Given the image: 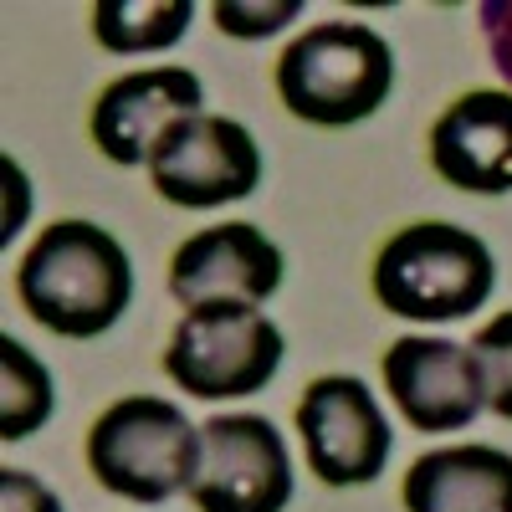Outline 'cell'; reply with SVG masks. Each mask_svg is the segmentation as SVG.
Returning a JSON list of instances; mask_svg holds the SVG:
<instances>
[{
  "instance_id": "cell-9",
  "label": "cell",
  "mask_w": 512,
  "mask_h": 512,
  "mask_svg": "<svg viewBox=\"0 0 512 512\" xmlns=\"http://www.w3.org/2000/svg\"><path fill=\"white\" fill-rule=\"evenodd\" d=\"M384 390L415 431H466L482 410V369L466 344L431 333H405L384 349Z\"/></svg>"
},
{
  "instance_id": "cell-19",
  "label": "cell",
  "mask_w": 512,
  "mask_h": 512,
  "mask_svg": "<svg viewBox=\"0 0 512 512\" xmlns=\"http://www.w3.org/2000/svg\"><path fill=\"white\" fill-rule=\"evenodd\" d=\"M477 21H482L487 57H492V67L502 72L507 93H512V0H482V6H477Z\"/></svg>"
},
{
  "instance_id": "cell-14",
  "label": "cell",
  "mask_w": 512,
  "mask_h": 512,
  "mask_svg": "<svg viewBox=\"0 0 512 512\" xmlns=\"http://www.w3.org/2000/svg\"><path fill=\"white\" fill-rule=\"evenodd\" d=\"M190 21H195L190 0H98L93 6L98 47H108L118 57L175 47V41H185Z\"/></svg>"
},
{
  "instance_id": "cell-13",
  "label": "cell",
  "mask_w": 512,
  "mask_h": 512,
  "mask_svg": "<svg viewBox=\"0 0 512 512\" xmlns=\"http://www.w3.org/2000/svg\"><path fill=\"white\" fill-rule=\"evenodd\" d=\"M405 512H512V456L497 446H441L415 456Z\"/></svg>"
},
{
  "instance_id": "cell-12",
  "label": "cell",
  "mask_w": 512,
  "mask_h": 512,
  "mask_svg": "<svg viewBox=\"0 0 512 512\" xmlns=\"http://www.w3.org/2000/svg\"><path fill=\"white\" fill-rule=\"evenodd\" d=\"M436 175L466 195L512 190V93L472 88L461 93L431 128Z\"/></svg>"
},
{
  "instance_id": "cell-2",
  "label": "cell",
  "mask_w": 512,
  "mask_h": 512,
  "mask_svg": "<svg viewBox=\"0 0 512 512\" xmlns=\"http://www.w3.org/2000/svg\"><path fill=\"white\" fill-rule=\"evenodd\" d=\"M395 88V52L364 21H318L277 57V98L313 128L374 118Z\"/></svg>"
},
{
  "instance_id": "cell-8",
  "label": "cell",
  "mask_w": 512,
  "mask_h": 512,
  "mask_svg": "<svg viewBox=\"0 0 512 512\" xmlns=\"http://www.w3.org/2000/svg\"><path fill=\"white\" fill-rule=\"evenodd\" d=\"M149 180L169 205L185 210H216L231 200H246L262 185V149L251 128L221 113H195L180 118L159 139L149 159Z\"/></svg>"
},
{
  "instance_id": "cell-7",
  "label": "cell",
  "mask_w": 512,
  "mask_h": 512,
  "mask_svg": "<svg viewBox=\"0 0 512 512\" xmlns=\"http://www.w3.org/2000/svg\"><path fill=\"white\" fill-rule=\"evenodd\" d=\"M297 436L308 451V472L328 487H369L390 466L395 436L379 400L354 374H323L297 400Z\"/></svg>"
},
{
  "instance_id": "cell-4",
  "label": "cell",
  "mask_w": 512,
  "mask_h": 512,
  "mask_svg": "<svg viewBox=\"0 0 512 512\" xmlns=\"http://www.w3.org/2000/svg\"><path fill=\"white\" fill-rule=\"evenodd\" d=\"M200 451V425H190L175 400L159 395L113 400L88 431V466L98 487L144 507L190 492Z\"/></svg>"
},
{
  "instance_id": "cell-5",
  "label": "cell",
  "mask_w": 512,
  "mask_h": 512,
  "mask_svg": "<svg viewBox=\"0 0 512 512\" xmlns=\"http://www.w3.org/2000/svg\"><path fill=\"white\" fill-rule=\"evenodd\" d=\"M282 349V328L256 303H200L169 333L164 374L195 400H236L267 390Z\"/></svg>"
},
{
  "instance_id": "cell-16",
  "label": "cell",
  "mask_w": 512,
  "mask_h": 512,
  "mask_svg": "<svg viewBox=\"0 0 512 512\" xmlns=\"http://www.w3.org/2000/svg\"><path fill=\"white\" fill-rule=\"evenodd\" d=\"M466 349H472V359H477V369H482L487 410L502 415V420H512V308L497 313L492 323H482L477 338H472Z\"/></svg>"
},
{
  "instance_id": "cell-6",
  "label": "cell",
  "mask_w": 512,
  "mask_h": 512,
  "mask_svg": "<svg viewBox=\"0 0 512 512\" xmlns=\"http://www.w3.org/2000/svg\"><path fill=\"white\" fill-rule=\"evenodd\" d=\"M200 446L190 482L200 512H282L292 502V456L267 415H210Z\"/></svg>"
},
{
  "instance_id": "cell-17",
  "label": "cell",
  "mask_w": 512,
  "mask_h": 512,
  "mask_svg": "<svg viewBox=\"0 0 512 512\" xmlns=\"http://www.w3.org/2000/svg\"><path fill=\"white\" fill-rule=\"evenodd\" d=\"M303 16V0H282V6H236V0H221L216 6V26L226 31V36H272V31H282L287 21H297Z\"/></svg>"
},
{
  "instance_id": "cell-15",
  "label": "cell",
  "mask_w": 512,
  "mask_h": 512,
  "mask_svg": "<svg viewBox=\"0 0 512 512\" xmlns=\"http://www.w3.org/2000/svg\"><path fill=\"white\" fill-rule=\"evenodd\" d=\"M57 410V384L31 349L16 338H0V441H26Z\"/></svg>"
},
{
  "instance_id": "cell-11",
  "label": "cell",
  "mask_w": 512,
  "mask_h": 512,
  "mask_svg": "<svg viewBox=\"0 0 512 512\" xmlns=\"http://www.w3.org/2000/svg\"><path fill=\"white\" fill-rule=\"evenodd\" d=\"M282 287V251L262 226L226 221L210 226L169 256V292L185 308L200 303H267Z\"/></svg>"
},
{
  "instance_id": "cell-3",
  "label": "cell",
  "mask_w": 512,
  "mask_h": 512,
  "mask_svg": "<svg viewBox=\"0 0 512 512\" xmlns=\"http://www.w3.org/2000/svg\"><path fill=\"white\" fill-rule=\"evenodd\" d=\"M497 282V262L477 231L456 221L400 226L374 256L379 308L410 323H456L472 318Z\"/></svg>"
},
{
  "instance_id": "cell-10",
  "label": "cell",
  "mask_w": 512,
  "mask_h": 512,
  "mask_svg": "<svg viewBox=\"0 0 512 512\" xmlns=\"http://www.w3.org/2000/svg\"><path fill=\"white\" fill-rule=\"evenodd\" d=\"M205 88L200 77L190 67H144V72H128L118 82H108V88L98 93L93 103V144L123 164H149L159 139L175 128L180 118H195L205 113Z\"/></svg>"
},
{
  "instance_id": "cell-18",
  "label": "cell",
  "mask_w": 512,
  "mask_h": 512,
  "mask_svg": "<svg viewBox=\"0 0 512 512\" xmlns=\"http://www.w3.org/2000/svg\"><path fill=\"white\" fill-rule=\"evenodd\" d=\"M0 512H67L62 497L36 482L31 472H16V466H0Z\"/></svg>"
},
{
  "instance_id": "cell-1",
  "label": "cell",
  "mask_w": 512,
  "mask_h": 512,
  "mask_svg": "<svg viewBox=\"0 0 512 512\" xmlns=\"http://www.w3.org/2000/svg\"><path fill=\"white\" fill-rule=\"evenodd\" d=\"M21 308L62 338H98L134 303V262L93 221L47 226L16 267Z\"/></svg>"
}]
</instances>
